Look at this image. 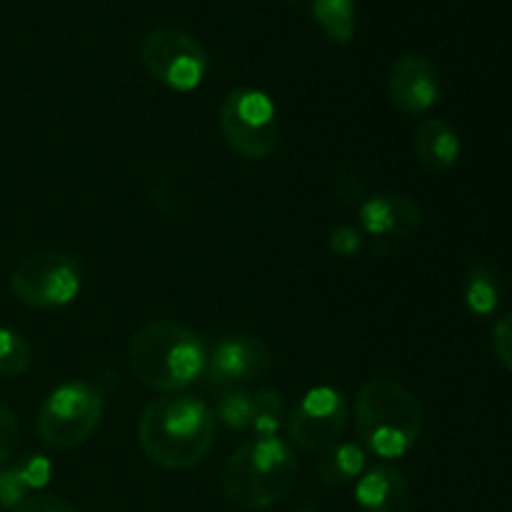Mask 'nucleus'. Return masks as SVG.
<instances>
[{
	"mask_svg": "<svg viewBox=\"0 0 512 512\" xmlns=\"http://www.w3.org/2000/svg\"><path fill=\"white\" fill-rule=\"evenodd\" d=\"M355 428L365 450L385 460L403 458L423 435V405L395 380L373 378L355 398Z\"/></svg>",
	"mask_w": 512,
	"mask_h": 512,
	"instance_id": "4",
	"label": "nucleus"
},
{
	"mask_svg": "<svg viewBox=\"0 0 512 512\" xmlns=\"http://www.w3.org/2000/svg\"><path fill=\"white\" fill-rule=\"evenodd\" d=\"M130 370L148 388L178 393L198 383L208 368L203 335L175 320H150L130 338Z\"/></svg>",
	"mask_w": 512,
	"mask_h": 512,
	"instance_id": "2",
	"label": "nucleus"
},
{
	"mask_svg": "<svg viewBox=\"0 0 512 512\" xmlns=\"http://www.w3.org/2000/svg\"><path fill=\"white\" fill-rule=\"evenodd\" d=\"M360 225L375 238H408L423 225V208L400 193H380L360 205Z\"/></svg>",
	"mask_w": 512,
	"mask_h": 512,
	"instance_id": "12",
	"label": "nucleus"
},
{
	"mask_svg": "<svg viewBox=\"0 0 512 512\" xmlns=\"http://www.w3.org/2000/svg\"><path fill=\"white\" fill-rule=\"evenodd\" d=\"M218 418L230 430L250 428V420H253V393L240 388L225 390L218 398Z\"/></svg>",
	"mask_w": 512,
	"mask_h": 512,
	"instance_id": "21",
	"label": "nucleus"
},
{
	"mask_svg": "<svg viewBox=\"0 0 512 512\" xmlns=\"http://www.w3.org/2000/svg\"><path fill=\"white\" fill-rule=\"evenodd\" d=\"M220 130L240 158L263 160L278 145V110L263 90L235 88L220 108Z\"/></svg>",
	"mask_w": 512,
	"mask_h": 512,
	"instance_id": "6",
	"label": "nucleus"
},
{
	"mask_svg": "<svg viewBox=\"0 0 512 512\" xmlns=\"http://www.w3.org/2000/svg\"><path fill=\"white\" fill-rule=\"evenodd\" d=\"M313 18L333 43L348 45L355 35V0H315Z\"/></svg>",
	"mask_w": 512,
	"mask_h": 512,
	"instance_id": "18",
	"label": "nucleus"
},
{
	"mask_svg": "<svg viewBox=\"0 0 512 512\" xmlns=\"http://www.w3.org/2000/svg\"><path fill=\"white\" fill-rule=\"evenodd\" d=\"M103 395L85 380L60 383L45 398L38 415V433L45 445L70 450L85 443L103 420Z\"/></svg>",
	"mask_w": 512,
	"mask_h": 512,
	"instance_id": "5",
	"label": "nucleus"
},
{
	"mask_svg": "<svg viewBox=\"0 0 512 512\" xmlns=\"http://www.w3.org/2000/svg\"><path fill=\"white\" fill-rule=\"evenodd\" d=\"M500 298H503V283H500L498 273L483 263L473 265L463 280L465 308L475 318H488L500 308Z\"/></svg>",
	"mask_w": 512,
	"mask_h": 512,
	"instance_id": "17",
	"label": "nucleus"
},
{
	"mask_svg": "<svg viewBox=\"0 0 512 512\" xmlns=\"http://www.w3.org/2000/svg\"><path fill=\"white\" fill-rule=\"evenodd\" d=\"M365 473V448L358 443H333L318 460V475L325 485H348Z\"/></svg>",
	"mask_w": 512,
	"mask_h": 512,
	"instance_id": "16",
	"label": "nucleus"
},
{
	"mask_svg": "<svg viewBox=\"0 0 512 512\" xmlns=\"http://www.w3.org/2000/svg\"><path fill=\"white\" fill-rule=\"evenodd\" d=\"M300 465L293 448L275 435H258L240 445L223 468V493L243 510H268L298 485Z\"/></svg>",
	"mask_w": 512,
	"mask_h": 512,
	"instance_id": "3",
	"label": "nucleus"
},
{
	"mask_svg": "<svg viewBox=\"0 0 512 512\" xmlns=\"http://www.w3.org/2000/svg\"><path fill=\"white\" fill-rule=\"evenodd\" d=\"M13 512H80L68 500L55 498V495H28L20 505H15Z\"/></svg>",
	"mask_w": 512,
	"mask_h": 512,
	"instance_id": "24",
	"label": "nucleus"
},
{
	"mask_svg": "<svg viewBox=\"0 0 512 512\" xmlns=\"http://www.w3.org/2000/svg\"><path fill=\"white\" fill-rule=\"evenodd\" d=\"M330 248L338 255H343V258H350V255H355L363 248V238H360L358 230L350 228V225H340V228H335L333 233H330Z\"/></svg>",
	"mask_w": 512,
	"mask_h": 512,
	"instance_id": "25",
	"label": "nucleus"
},
{
	"mask_svg": "<svg viewBox=\"0 0 512 512\" xmlns=\"http://www.w3.org/2000/svg\"><path fill=\"white\" fill-rule=\"evenodd\" d=\"M333 188H335V195H338L340 200H345V203H360L365 195L363 183H360L355 175H335Z\"/></svg>",
	"mask_w": 512,
	"mask_h": 512,
	"instance_id": "26",
	"label": "nucleus"
},
{
	"mask_svg": "<svg viewBox=\"0 0 512 512\" xmlns=\"http://www.w3.org/2000/svg\"><path fill=\"white\" fill-rule=\"evenodd\" d=\"M460 133L443 118H425L415 130V155L433 173H445L460 158Z\"/></svg>",
	"mask_w": 512,
	"mask_h": 512,
	"instance_id": "14",
	"label": "nucleus"
},
{
	"mask_svg": "<svg viewBox=\"0 0 512 512\" xmlns=\"http://www.w3.org/2000/svg\"><path fill=\"white\" fill-rule=\"evenodd\" d=\"M345 423H348V398L343 390L318 385V388H310L290 410L285 418V430L295 448L313 453V450H325L338 443Z\"/></svg>",
	"mask_w": 512,
	"mask_h": 512,
	"instance_id": "9",
	"label": "nucleus"
},
{
	"mask_svg": "<svg viewBox=\"0 0 512 512\" xmlns=\"http://www.w3.org/2000/svg\"><path fill=\"white\" fill-rule=\"evenodd\" d=\"M33 363V348L18 330L0 328V375L20 378Z\"/></svg>",
	"mask_w": 512,
	"mask_h": 512,
	"instance_id": "19",
	"label": "nucleus"
},
{
	"mask_svg": "<svg viewBox=\"0 0 512 512\" xmlns=\"http://www.w3.org/2000/svg\"><path fill=\"white\" fill-rule=\"evenodd\" d=\"M140 60L158 83L188 93L203 83L208 73L205 48L178 28H155L140 43Z\"/></svg>",
	"mask_w": 512,
	"mask_h": 512,
	"instance_id": "8",
	"label": "nucleus"
},
{
	"mask_svg": "<svg viewBox=\"0 0 512 512\" xmlns=\"http://www.w3.org/2000/svg\"><path fill=\"white\" fill-rule=\"evenodd\" d=\"M270 370V350L255 335H225L208 350V383L213 388H238L263 378Z\"/></svg>",
	"mask_w": 512,
	"mask_h": 512,
	"instance_id": "10",
	"label": "nucleus"
},
{
	"mask_svg": "<svg viewBox=\"0 0 512 512\" xmlns=\"http://www.w3.org/2000/svg\"><path fill=\"white\" fill-rule=\"evenodd\" d=\"M138 440L145 458L158 468H195L215 443V415L195 395L168 393L143 410Z\"/></svg>",
	"mask_w": 512,
	"mask_h": 512,
	"instance_id": "1",
	"label": "nucleus"
},
{
	"mask_svg": "<svg viewBox=\"0 0 512 512\" xmlns=\"http://www.w3.org/2000/svg\"><path fill=\"white\" fill-rule=\"evenodd\" d=\"M493 350L500 363L512 373V310L495 323L493 328Z\"/></svg>",
	"mask_w": 512,
	"mask_h": 512,
	"instance_id": "23",
	"label": "nucleus"
},
{
	"mask_svg": "<svg viewBox=\"0 0 512 512\" xmlns=\"http://www.w3.org/2000/svg\"><path fill=\"white\" fill-rule=\"evenodd\" d=\"M355 500L363 512H408L413 493L408 478L398 468L375 465L358 478Z\"/></svg>",
	"mask_w": 512,
	"mask_h": 512,
	"instance_id": "13",
	"label": "nucleus"
},
{
	"mask_svg": "<svg viewBox=\"0 0 512 512\" xmlns=\"http://www.w3.org/2000/svg\"><path fill=\"white\" fill-rule=\"evenodd\" d=\"M15 448H18V418L0 400V468L13 458Z\"/></svg>",
	"mask_w": 512,
	"mask_h": 512,
	"instance_id": "22",
	"label": "nucleus"
},
{
	"mask_svg": "<svg viewBox=\"0 0 512 512\" xmlns=\"http://www.w3.org/2000/svg\"><path fill=\"white\" fill-rule=\"evenodd\" d=\"M440 73L425 55L405 53L388 70V98L400 113H428L440 100Z\"/></svg>",
	"mask_w": 512,
	"mask_h": 512,
	"instance_id": "11",
	"label": "nucleus"
},
{
	"mask_svg": "<svg viewBox=\"0 0 512 512\" xmlns=\"http://www.w3.org/2000/svg\"><path fill=\"white\" fill-rule=\"evenodd\" d=\"M83 285V270L75 258L65 253H38L20 260L13 270L10 288L15 298L28 308L50 310L70 305Z\"/></svg>",
	"mask_w": 512,
	"mask_h": 512,
	"instance_id": "7",
	"label": "nucleus"
},
{
	"mask_svg": "<svg viewBox=\"0 0 512 512\" xmlns=\"http://www.w3.org/2000/svg\"><path fill=\"white\" fill-rule=\"evenodd\" d=\"M285 420L283 395L273 388H265L253 393V420L250 428L258 435H275Z\"/></svg>",
	"mask_w": 512,
	"mask_h": 512,
	"instance_id": "20",
	"label": "nucleus"
},
{
	"mask_svg": "<svg viewBox=\"0 0 512 512\" xmlns=\"http://www.w3.org/2000/svg\"><path fill=\"white\" fill-rule=\"evenodd\" d=\"M53 475V465L43 455H25L15 463L0 468V508L13 510L35 490L45 488Z\"/></svg>",
	"mask_w": 512,
	"mask_h": 512,
	"instance_id": "15",
	"label": "nucleus"
}]
</instances>
